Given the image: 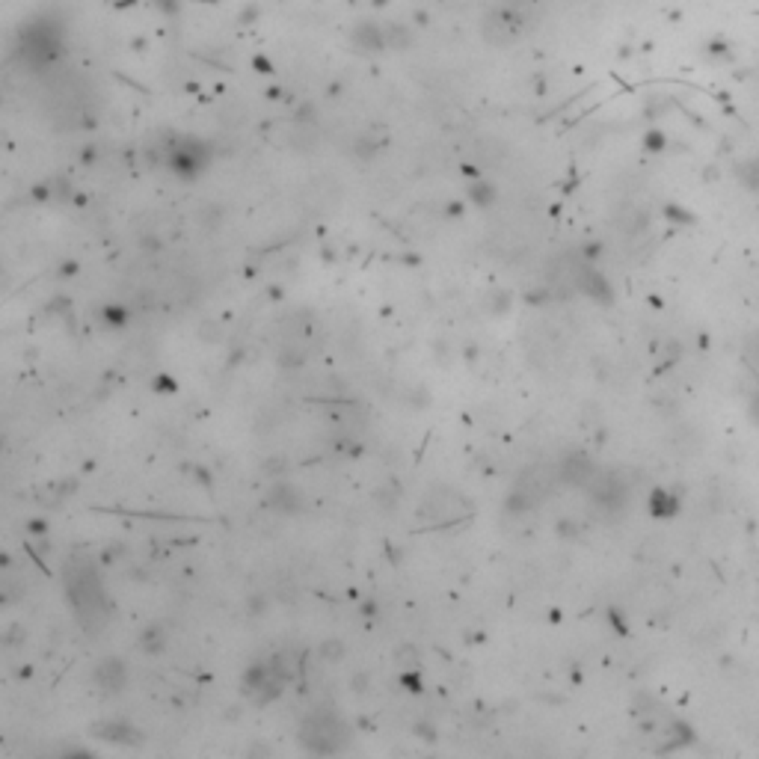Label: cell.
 Here are the masks:
<instances>
[{
	"instance_id": "obj_1",
	"label": "cell",
	"mask_w": 759,
	"mask_h": 759,
	"mask_svg": "<svg viewBox=\"0 0 759 759\" xmlns=\"http://www.w3.org/2000/svg\"><path fill=\"white\" fill-rule=\"evenodd\" d=\"M68 600L78 608L80 620H104V596L101 585L93 570H80V567H68Z\"/></svg>"
},
{
	"instance_id": "obj_2",
	"label": "cell",
	"mask_w": 759,
	"mask_h": 759,
	"mask_svg": "<svg viewBox=\"0 0 759 759\" xmlns=\"http://www.w3.org/2000/svg\"><path fill=\"white\" fill-rule=\"evenodd\" d=\"M345 736L347 730L341 727V721L333 718V715H315L305 721V727L300 733L303 738V745L315 750V753H333L341 748V742H345Z\"/></svg>"
},
{
	"instance_id": "obj_3",
	"label": "cell",
	"mask_w": 759,
	"mask_h": 759,
	"mask_svg": "<svg viewBox=\"0 0 759 759\" xmlns=\"http://www.w3.org/2000/svg\"><path fill=\"white\" fill-rule=\"evenodd\" d=\"M745 350H748V359H750V362L759 365V333H753V335L748 338V347H745Z\"/></svg>"
},
{
	"instance_id": "obj_4",
	"label": "cell",
	"mask_w": 759,
	"mask_h": 759,
	"mask_svg": "<svg viewBox=\"0 0 759 759\" xmlns=\"http://www.w3.org/2000/svg\"><path fill=\"white\" fill-rule=\"evenodd\" d=\"M753 412H759V397H756V401H753Z\"/></svg>"
}]
</instances>
